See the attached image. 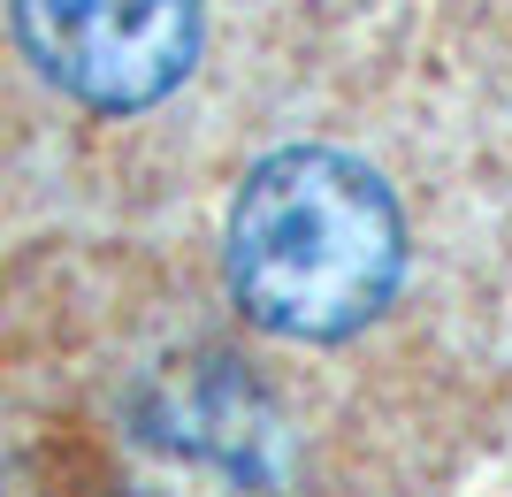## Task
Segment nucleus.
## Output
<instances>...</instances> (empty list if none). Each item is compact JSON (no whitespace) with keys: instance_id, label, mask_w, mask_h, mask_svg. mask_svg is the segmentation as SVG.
<instances>
[{"instance_id":"obj_1","label":"nucleus","mask_w":512,"mask_h":497,"mask_svg":"<svg viewBox=\"0 0 512 497\" xmlns=\"http://www.w3.org/2000/svg\"><path fill=\"white\" fill-rule=\"evenodd\" d=\"M406 230L360 161L291 146L260 161L230 215V283L245 314L276 337H352L398 291Z\"/></svg>"},{"instance_id":"obj_2","label":"nucleus","mask_w":512,"mask_h":497,"mask_svg":"<svg viewBox=\"0 0 512 497\" xmlns=\"http://www.w3.org/2000/svg\"><path fill=\"white\" fill-rule=\"evenodd\" d=\"M23 54L85 108H153L199 54V0H16Z\"/></svg>"}]
</instances>
